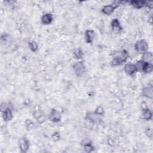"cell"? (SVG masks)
<instances>
[{"instance_id": "cell-23", "label": "cell", "mask_w": 153, "mask_h": 153, "mask_svg": "<svg viewBox=\"0 0 153 153\" xmlns=\"http://www.w3.org/2000/svg\"><path fill=\"white\" fill-rule=\"evenodd\" d=\"M94 113L97 115V116L99 117H102L105 114V110H104V108L101 105H99L94 110Z\"/></svg>"}, {"instance_id": "cell-24", "label": "cell", "mask_w": 153, "mask_h": 153, "mask_svg": "<svg viewBox=\"0 0 153 153\" xmlns=\"http://www.w3.org/2000/svg\"><path fill=\"white\" fill-rule=\"evenodd\" d=\"M60 134L59 131H54L51 134V139L54 142H57L60 139Z\"/></svg>"}, {"instance_id": "cell-3", "label": "cell", "mask_w": 153, "mask_h": 153, "mask_svg": "<svg viewBox=\"0 0 153 153\" xmlns=\"http://www.w3.org/2000/svg\"><path fill=\"white\" fill-rule=\"evenodd\" d=\"M72 69L73 71L77 77H81L84 75V74L86 72V67L85 63L83 61L79 60L72 65Z\"/></svg>"}, {"instance_id": "cell-2", "label": "cell", "mask_w": 153, "mask_h": 153, "mask_svg": "<svg viewBox=\"0 0 153 153\" xmlns=\"http://www.w3.org/2000/svg\"><path fill=\"white\" fill-rule=\"evenodd\" d=\"M84 120L86 127L88 128H92L94 125L100 124L101 122V119L94 112H87L85 114Z\"/></svg>"}, {"instance_id": "cell-6", "label": "cell", "mask_w": 153, "mask_h": 153, "mask_svg": "<svg viewBox=\"0 0 153 153\" xmlns=\"http://www.w3.org/2000/svg\"><path fill=\"white\" fill-rule=\"evenodd\" d=\"M48 118L52 123H59L62 120V114L57 109L52 108L48 114Z\"/></svg>"}, {"instance_id": "cell-21", "label": "cell", "mask_w": 153, "mask_h": 153, "mask_svg": "<svg viewBox=\"0 0 153 153\" xmlns=\"http://www.w3.org/2000/svg\"><path fill=\"white\" fill-rule=\"evenodd\" d=\"M28 47L30 51L33 53H36L38 50V44L36 41L33 40L29 41Z\"/></svg>"}, {"instance_id": "cell-20", "label": "cell", "mask_w": 153, "mask_h": 153, "mask_svg": "<svg viewBox=\"0 0 153 153\" xmlns=\"http://www.w3.org/2000/svg\"><path fill=\"white\" fill-rule=\"evenodd\" d=\"M84 56V53L81 48H77L73 52V57L76 60L81 59Z\"/></svg>"}, {"instance_id": "cell-28", "label": "cell", "mask_w": 153, "mask_h": 153, "mask_svg": "<svg viewBox=\"0 0 153 153\" xmlns=\"http://www.w3.org/2000/svg\"><path fill=\"white\" fill-rule=\"evenodd\" d=\"M140 108H141V109H146V108H149L148 107V103L146 102H142L141 105H140Z\"/></svg>"}, {"instance_id": "cell-12", "label": "cell", "mask_w": 153, "mask_h": 153, "mask_svg": "<svg viewBox=\"0 0 153 153\" xmlns=\"http://www.w3.org/2000/svg\"><path fill=\"white\" fill-rule=\"evenodd\" d=\"M111 27L112 31L116 33H120L123 30L120 22L118 19H113L112 20L111 22Z\"/></svg>"}, {"instance_id": "cell-17", "label": "cell", "mask_w": 153, "mask_h": 153, "mask_svg": "<svg viewBox=\"0 0 153 153\" xmlns=\"http://www.w3.org/2000/svg\"><path fill=\"white\" fill-rule=\"evenodd\" d=\"M152 111L149 108L142 110L141 117L142 119L146 121H150L152 119Z\"/></svg>"}, {"instance_id": "cell-19", "label": "cell", "mask_w": 153, "mask_h": 153, "mask_svg": "<svg viewBox=\"0 0 153 153\" xmlns=\"http://www.w3.org/2000/svg\"><path fill=\"white\" fill-rule=\"evenodd\" d=\"M153 71V65L152 63H149L146 62L143 63V65L142 69V72L145 74H149L152 72Z\"/></svg>"}, {"instance_id": "cell-22", "label": "cell", "mask_w": 153, "mask_h": 153, "mask_svg": "<svg viewBox=\"0 0 153 153\" xmlns=\"http://www.w3.org/2000/svg\"><path fill=\"white\" fill-rule=\"evenodd\" d=\"M25 125L27 130H30L33 129L35 126L34 122L31 119H26L25 121Z\"/></svg>"}, {"instance_id": "cell-1", "label": "cell", "mask_w": 153, "mask_h": 153, "mask_svg": "<svg viewBox=\"0 0 153 153\" xmlns=\"http://www.w3.org/2000/svg\"><path fill=\"white\" fill-rule=\"evenodd\" d=\"M112 59L110 62L111 66L116 67L125 63L128 57V54L126 50L115 51L112 54Z\"/></svg>"}, {"instance_id": "cell-8", "label": "cell", "mask_w": 153, "mask_h": 153, "mask_svg": "<svg viewBox=\"0 0 153 153\" xmlns=\"http://www.w3.org/2000/svg\"><path fill=\"white\" fill-rule=\"evenodd\" d=\"M124 71L127 75L130 76L134 75L137 72L135 64L131 62H128L125 64Z\"/></svg>"}, {"instance_id": "cell-14", "label": "cell", "mask_w": 153, "mask_h": 153, "mask_svg": "<svg viewBox=\"0 0 153 153\" xmlns=\"http://www.w3.org/2000/svg\"><path fill=\"white\" fill-rule=\"evenodd\" d=\"M117 8V7L113 4H108V5H106L103 7V8L101 10V11L103 14H104L105 15L110 16L112 14H113V13L114 12L115 10Z\"/></svg>"}, {"instance_id": "cell-5", "label": "cell", "mask_w": 153, "mask_h": 153, "mask_svg": "<svg viewBox=\"0 0 153 153\" xmlns=\"http://www.w3.org/2000/svg\"><path fill=\"white\" fill-rule=\"evenodd\" d=\"M18 145L20 151L22 153H26L30 148L29 140L26 137H22L18 141Z\"/></svg>"}, {"instance_id": "cell-26", "label": "cell", "mask_w": 153, "mask_h": 153, "mask_svg": "<svg viewBox=\"0 0 153 153\" xmlns=\"http://www.w3.org/2000/svg\"><path fill=\"white\" fill-rule=\"evenodd\" d=\"M143 63H144L143 61H142V60H140L137 61L136 62V63H135V65H136V67L137 72H142V67H143Z\"/></svg>"}, {"instance_id": "cell-25", "label": "cell", "mask_w": 153, "mask_h": 153, "mask_svg": "<svg viewBox=\"0 0 153 153\" xmlns=\"http://www.w3.org/2000/svg\"><path fill=\"white\" fill-rule=\"evenodd\" d=\"M145 133L146 136L149 137V139H152L153 136V132H152V129L151 127H147L145 131Z\"/></svg>"}, {"instance_id": "cell-13", "label": "cell", "mask_w": 153, "mask_h": 153, "mask_svg": "<svg viewBox=\"0 0 153 153\" xmlns=\"http://www.w3.org/2000/svg\"><path fill=\"white\" fill-rule=\"evenodd\" d=\"M81 145L84 148V150L85 152L90 153L94 151V146H93L92 142L88 139H85L82 140L81 142Z\"/></svg>"}, {"instance_id": "cell-9", "label": "cell", "mask_w": 153, "mask_h": 153, "mask_svg": "<svg viewBox=\"0 0 153 153\" xmlns=\"http://www.w3.org/2000/svg\"><path fill=\"white\" fill-rule=\"evenodd\" d=\"M142 94L143 97L149 99H153V87L152 84H148L142 89Z\"/></svg>"}, {"instance_id": "cell-15", "label": "cell", "mask_w": 153, "mask_h": 153, "mask_svg": "<svg viewBox=\"0 0 153 153\" xmlns=\"http://www.w3.org/2000/svg\"><path fill=\"white\" fill-rule=\"evenodd\" d=\"M53 21V16L50 13L44 14L41 18V23L44 25H48L51 24Z\"/></svg>"}, {"instance_id": "cell-27", "label": "cell", "mask_w": 153, "mask_h": 153, "mask_svg": "<svg viewBox=\"0 0 153 153\" xmlns=\"http://www.w3.org/2000/svg\"><path fill=\"white\" fill-rule=\"evenodd\" d=\"M9 38V35L7 33H4V34H2L1 36V41L2 42H6Z\"/></svg>"}, {"instance_id": "cell-4", "label": "cell", "mask_w": 153, "mask_h": 153, "mask_svg": "<svg viewBox=\"0 0 153 153\" xmlns=\"http://www.w3.org/2000/svg\"><path fill=\"white\" fill-rule=\"evenodd\" d=\"M149 45L147 41L145 39H140L137 41L134 44V49L139 54H143L148 51Z\"/></svg>"}, {"instance_id": "cell-7", "label": "cell", "mask_w": 153, "mask_h": 153, "mask_svg": "<svg viewBox=\"0 0 153 153\" xmlns=\"http://www.w3.org/2000/svg\"><path fill=\"white\" fill-rule=\"evenodd\" d=\"M32 115H33V117L36 120L37 123L39 124L44 123L47 120L45 115L41 110H39V109L35 110L33 112Z\"/></svg>"}, {"instance_id": "cell-11", "label": "cell", "mask_w": 153, "mask_h": 153, "mask_svg": "<svg viewBox=\"0 0 153 153\" xmlns=\"http://www.w3.org/2000/svg\"><path fill=\"white\" fill-rule=\"evenodd\" d=\"M2 117L4 121L8 122L11 121L13 118V108H8L2 111Z\"/></svg>"}, {"instance_id": "cell-10", "label": "cell", "mask_w": 153, "mask_h": 153, "mask_svg": "<svg viewBox=\"0 0 153 153\" xmlns=\"http://www.w3.org/2000/svg\"><path fill=\"white\" fill-rule=\"evenodd\" d=\"M96 38V32L92 29H87L84 32L85 41L87 44H91Z\"/></svg>"}, {"instance_id": "cell-18", "label": "cell", "mask_w": 153, "mask_h": 153, "mask_svg": "<svg viewBox=\"0 0 153 153\" xmlns=\"http://www.w3.org/2000/svg\"><path fill=\"white\" fill-rule=\"evenodd\" d=\"M142 60L144 62L149 63H152L153 61V54L151 51H147L146 52L142 54Z\"/></svg>"}, {"instance_id": "cell-16", "label": "cell", "mask_w": 153, "mask_h": 153, "mask_svg": "<svg viewBox=\"0 0 153 153\" xmlns=\"http://www.w3.org/2000/svg\"><path fill=\"white\" fill-rule=\"evenodd\" d=\"M128 3L134 8L136 9H141L144 8L147 3L146 1H139V0H132L128 1Z\"/></svg>"}]
</instances>
